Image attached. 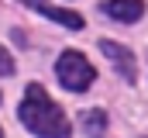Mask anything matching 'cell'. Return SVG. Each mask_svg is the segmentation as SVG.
<instances>
[{"mask_svg": "<svg viewBox=\"0 0 148 138\" xmlns=\"http://www.w3.org/2000/svg\"><path fill=\"white\" fill-rule=\"evenodd\" d=\"M83 128H86L90 135H103V128H107L103 110H86V114H83Z\"/></svg>", "mask_w": 148, "mask_h": 138, "instance_id": "8992f818", "label": "cell"}, {"mask_svg": "<svg viewBox=\"0 0 148 138\" xmlns=\"http://www.w3.org/2000/svg\"><path fill=\"white\" fill-rule=\"evenodd\" d=\"M0 76H14V59L7 55V48H0Z\"/></svg>", "mask_w": 148, "mask_h": 138, "instance_id": "52a82bcc", "label": "cell"}, {"mask_svg": "<svg viewBox=\"0 0 148 138\" xmlns=\"http://www.w3.org/2000/svg\"><path fill=\"white\" fill-rule=\"evenodd\" d=\"M103 14L114 17V21L131 24V21H138V17L145 14V3H141V0H107V3H103Z\"/></svg>", "mask_w": 148, "mask_h": 138, "instance_id": "5b68a950", "label": "cell"}, {"mask_svg": "<svg viewBox=\"0 0 148 138\" xmlns=\"http://www.w3.org/2000/svg\"><path fill=\"white\" fill-rule=\"evenodd\" d=\"M55 72H59V83L66 86V90H73V93H79V90H86L90 83H93V66L79 55V52H62L59 55V66H55Z\"/></svg>", "mask_w": 148, "mask_h": 138, "instance_id": "7a4b0ae2", "label": "cell"}, {"mask_svg": "<svg viewBox=\"0 0 148 138\" xmlns=\"http://www.w3.org/2000/svg\"><path fill=\"white\" fill-rule=\"evenodd\" d=\"M100 48H103V55L110 59L114 66H117V72L127 79V83H134L138 79V66H134V55L124 48V45H117V41H110V38H103L100 41Z\"/></svg>", "mask_w": 148, "mask_h": 138, "instance_id": "3957f363", "label": "cell"}, {"mask_svg": "<svg viewBox=\"0 0 148 138\" xmlns=\"http://www.w3.org/2000/svg\"><path fill=\"white\" fill-rule=\"evenodd\" d=\"M21 3L35 7V10H41V14H48L52 21H59V24H66V28H73V31L83 28V17H79L76 10H62V7H55V3H48V0H21Z\"/></svg>", "mask_w": 148, "mask_h": 138, "instance_id": "277c9868", "label": "cell"}, {"mask_svg": "<svg viewBox=\"0 0 148 138\" xmlns=\"http://www.w3.org/2000/svg\"><path fill=\"white\" fill-rule=\"evenodd\" d=\"M21 121H24V128L35 131V135H55V138H66V135H69V121H66V114L59 110V104L52 100L38 83H31L28 93H24Z\"/></svg>", "mask_w": 148, "mask_h": 138, "instance_id": "6da1fadb", "label": "cell"}, {"mask_svg": "<svg viewBox=\"0 0 148 138\" xmlns=\"http://www.w3.org/2000/svg\"><path fill=\"white\" fill-rule=\"evenodd\" d=\"M0 135H3V131H0Z\"/></svg>", "mask_w": 148, "mask_h": 138, "instance_id": "ba28073f", "label": "cell"}]
</instances>
